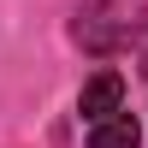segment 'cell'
Here are the masks:
<instances>
[{"mask_svg": "<svg viewBox=\"0 0 148 148\" xmlns=\"http://www.w3.org/2000/svg\"><path fill=\"white\" fill-rule=\"evenodd\" d=\"M119 107H125V77H119V71H95V77L83 83V95H77V113L89 119V125L113 119Z\"/></svg>", "mask_w": 148, "mask_h": 148, "instance_id": "1", "label": "cell"}, {"mask_svg": "<svg viewBox=\"0 0 148 148\" xmlns=\"http://www.w3.org/2000/svg\"><path fill=\"white\" fill-rule=\"evenodd\" d=\"M136 142H142V130H136L130 113H113V119H101L89 130V148H136Z\"/></svg>", "mask_w": 148, "mask_h": 148, "instance_id": "2", "label": "cell"}]
</instances>
